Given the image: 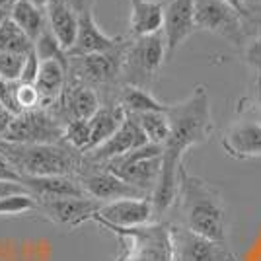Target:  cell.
<instances>
[{"label": "cell", "instance_id": "1", "mask_svg": "<svg viewBox=\"0 0 261 261\" xmlns=\"http://www.w3.org/2000/svg\"><path fill=\"white\" fill-rule=\"evenodd\" d=\"M168 117L170 135L162 144V174L152 195L156 217L168 213L175 205L179 170L184 168L185 152L207 142L215 130L207 88L199 84L185 99L168 103Z\"/></svg>", "mask_w": 261, "mask_h": 261}, {"label": "cell", "instance_id": "2", "mask_svg": "<svg viewBox=\"0 0 261 261\" xmlns=\"http://www.w3.org/2000/svg\"><path fill=\"white\" fill-rule=\"evenodd\" d=\"M181 226L208 240L226 242V205L220 189L199 175L179 170L177 199Z\"/></svg>", "mask_w": 261, "mask_h": 261}, {"label": "cell", "instance_id": "3", "mask_svg": "<svg viewBox=\"0 0 261 261\" xmlns=\"http://www.w3.org/2000/svg\"><path fill=\"white\" fill-rule=\"evenodd\" d=\"M0 152L23 175H70L80 177L88 168L86 154L68 142L53 144H18L0 141Z\"/></svg>", "mask_w": 261, "mask_h": 261}, {"label": "cell", "instance_id": "4", "mask_svg": "<svg viewBox=\"0 0 261 261\" xmlns=\"http://www.w3.org/2000/svg\"><path fill=\"white\" fill-rule=\"evenodd\" d=\"M127 39L113 51L86 57H68V80L84 84L96 90L101 103L117 101L121 84V70H123V55L127 47Z\"/></svg>", "mask_w": 261, "mask_h": 261}, {"label": "cell", "instance_id": "5", "mask_svg": "<svg viewBox=\"0 0 261 261\" xmlns=\"http://www.w3.org/2000/svg\"><path fill=\"white\" fill-rule=\"evenodd\" d=\"M166 61L168 53L162 33L148 37H129L123 55L121 84L150 90Z\"/></svg>", "mask_w": 261, "mask_h": 261}, {"label": "cell", "instance_id": "6", "mask_svg": "<svg viewBox=\"0 0 261 261\" xmlns=\"http://www.w3.org/2000/svg\"><path fill=\"white\" fill-rule=\"evenodd\" d=\"M99 166L108 168L109 172L119 175L121 179L137 187L139 191L152 197L162 174V146L148 142L133 152Z\"/></svg>", "mask_w": 261, "mask_h": 261}, {"label": "cell", "instance_id": "7", "mask_svg": "<svg viewBox=\"0 0 261 261\" xmlns=\"http://www.w3.org/2000/svg\"><path fill=\"white\" fill-rule=\"evenodd\" d=\"M6 142L18 144H53L65 141V127L47 108L16 113L6 130Z\"/></svg>", "mask_w": 261, "mask_h": 261}, {"label": "cell", "instance_id": "8", "mask_svg": "<svg viewBox=\"0 0 261 261\" xmlns=\"http://www.w3.org/2000/svg\"><path fill=\"white\" fill-rule=\"evenodd\" d=\"M197 30L220 35L234 45L244 43V16L220 0H195Z\"/></svg>", "mask_w": 261, "mask_h": 261}, {"label": "cell", "instance_id": "9", "mask_svg": "<svg viewBox=\"0 0 261 261\" xmlns=\"http://www.w3.org/2000/svg\"><path fill=\"white\" fill-rule=\"evenodd\" d=\"M78 179H80V184L84 187L86 195L99 201L101 205L113 203V201H121V199H142V197H148L146 193L139 191L137 187H133L125 179H121L119 175L109 172L108 168H103L99 164L88 162V168Z\"/></svg>", "mask_w": 261, "mask_h": 261}, {"label": "cell", "instance_id": "10", "mask_svg": "<svg viewBox=\"0 0 261 261\" xmlns=\"http://www.w3.org/2000/svg\"><path fill=\"white\" fill-rule=\"evenodd\" d=\"M99 208L101 203L92 197H61V199L39 201L37 213L47 220H51L53 224L74 230L86 222H92Z\"/></svg>", "mask_w": 261, "mask_h": 261}, {"label": "cell", "instance_id": "11", "mask_svg": "<svg viewBox=\"0 0 261 261\" xmlns=\"http://www.w3.org/2000/svg\"><path fill=\"white\" fill-rule=\"evenodd\" d=\"M99 108H101V99L96 90L68 80L59 99L47 109L53 113L63 127H66L72 121L92 119Z\"/></svg>", "mask_w": 261, "mask_h": 261}, {"label": "cell", "instance_id": "12", "mask_svg": "<svg viewBox=\"0 0 261 261\" xmlns=\"http://www.w3.org/2000/svg\"><path fill=\"white\" fill-rule=\"evenodd\" d=\"M195 32V0H168L164 4L162 28L168 59H172L175 51Z\"/></svg>", "mask_w": 261, "mask_h": 261}, {"label": "cell", "instance_id": "13", "mask_svg": "<svg viewBox=\"0 0 261 261\" xmlns=\"http://www.w3.org/2000/svg\"><path fill=\"white\" fill-rule=\"evenodd\" d=\"M154 217H156V211H154L152 199L142 197V199H121V201L101 205L92 222L111 224L119 228H137V226L150 224Z\"/></svg>", "mask_w": 261, "mask_h": 261}, {"label": "cell", "instance_id": "14", "mask_svg": "<svg viewBox=\"0 0 261 261\" xmlns=\"http://www.w3.org/2000/svg\"><path fill=\"white\" fill-rule=\"evenodd\" d=\"M174 261H230V253L224 244L195 234L185 226H172Z\"/></svg>", "mask_w": 261, "mask_h": 261}, {"label": "cell", "instance_id": "15", "mask_svg": "<svg viewBox=\"0 0 261 261\" xmlns=\"http://www.w3.org/2000/svg\"><path fill=\"white\" fill-rule=\"evenodd\" d=\"M144 144H148L144 130L141 129V125L137 123V119L133 115H127V119L123 121L119 130L109 141L103 142L101 146L94 148L92 152H88L86 158L88 162L92 164H108L111 160H115V158H121L125 154L141 148Z\"/></svg>", "mask_w": 261, "mask_h": 261}, {"label": "cell", "instance_id": "16", "mask_svg": "<svg viewBox=\"0 0 261 261\" xmlns=\"http://www.w3.org/2000/svg\"><path fill=\"white\" fill-rule=\"evenodd\" d=\"M220 144L226 156L234 160H257L261 158V123L255 119L236 121L224 130Z\"/></svg>", "mask_w": 261, "mask_h": 261}, {"label": "cell", "instance_id": "17", "mask_svg": "<svg viewBox=\"0 0 261 261\" xmlns=\"http://www.w3.org/2000/svg\"><path fill=\"white\" fill-rule=\"evenodd\" d=\"M123 41H125L123 35L111 37L99 28V23L96 22V16H94V10L84 12V14H80L76 41L70 47L68 57H86V55L108 53V51L117 49Z\"/></svg>", "mask_w": 261, "mask_h": 261}, {"label": "cell", "instance_id": "18", "mask_svg": "<svg viewBox=\"0 0 261 261\" xmlns=\"http://www.w3.org/2000/svg\"><path fill=\"white\" fill-rule=\"evenodd\" d=\"M22 184L32 191L37 201L61 199V197H88L78 177L70 175H23Z\"/></svg>", "mask_w": 261, "mask_h": 261}, {"label": "cell", "instance_id": "19", "mask_svg": "<svg viewBox=\"0 0 261 261\" xmlns=\"http://www.w3.org/2000/svg\"><path fill=\"white\" fill-rule=\"evenodd\" d=\"M129 37H148L162 33L164 4L162 0H129Z\"/></svg>", "mask_w": 261, "mask_h": 261}, {"label": "cell", "instance_id": "20", "mask_svg": "<svg viewBox=\"0 0 261 261\" xmlns=\"http://www.w3.org/2000/svg\"><path fill=\"white\" fill-rule=\"evenodd\" d=\"M47 14V25L57 37V41L63 45L66 53L76 41L78 23H80V14H78L70 4L65 0H51L45 8Z\"/></svg>", "mask_w": 261, "mask_h": 261}, {"label": "cell", "instance_id": "21", "mask_svg": "<svg viewBox=\"0 0 261 261\" xmlns=\"http://www.w3.org/2000/svg\"><path fill=\"white\" fill-rule=\"evenodd\" d=\"M125 119H127V111L121 108L119 101L101 103V108L90 119V148H88V152H92L94 148H98L106 141H109L119 130Z\"/></svg>", "mask_w": 261, "mask_h": 261}, {"label": "cell", "instance_id": "22", "mask_svg": "<svg viewBox=\"0 0 261 261\" xmlns=\"http://www.w3.org/2000/svg\"><path fill=\"white\" fill-rule=\"evenodd\" d=\"M68 82V68L59 61H41L35 86L41 94L43 108H51Z\"/></svg>", "mask_w": 261, "mask_h": 261}, {"label": "cell", "instance_id": "23", "mask_svg": "<svg viewBox=\"0 0 261 261\" xmlns=\"http://www.w3.org/2000/svg\"><path fill=\"white\" fill-rule=\"evenodd\" d=\"M10 18L32 39L33 45L39 39V35L47 30V14H45V8H39V6H35V4L28 2V0H16L12 4Z\"/></svg>", "mask_w": 261, "mask_h": 261}, {"label": "cell", "instance_id": "24", "mask_svg": "<svg viewBox=\"0 0 261 261\" xmlns=\"http://www.w3.org/2000/svg\"><path fill=\"white\" fill-rule=\"evenodd\" d=\"M117 101L127 111V115H139L146 111H166L168 103H162L152 96L150 90H142L135 86H123L119 90Z\"/></svg>", "mask_w": 261, "mask_h": 261}, {"label": "cell", "instance_id": "25", "mask_svg": "<svg viewBox=\"0 0 261 261\" xmlns=\"http://www.w3.org/2000/svg\"><path fill=\"white\" fill-rule=\"evenodd\" d=\"M137 123L141 125L144 130L148 142L152 144H160L162 146L168 135H170V117H168V109L166 111H146V113H139L133 115Z\"/></svg>", "mask_w": 261, "mask_h": 261}, {"label": "cell", "instance_id": "26", "mask_svg": "<svg viewBox=\"0 0 261 261\" xmlns=\"http://www.w3.org/2000/svg\"><path fill=\"white\" fill-rule=\"evenodd\" d=\"M33 49V41L16 25L12 18L0 23V53L28 55Z\"/></svg>", "mask_w": 261, "mask_h": 261}, {"label": "cell", "instance_id": "27", "mask_svg": "<svg viewBox=\"0 0 261 261\" xmlns=\"http://www.w3.org/2000/svg\"><path fill=\"white\" fill-rule=\"evenodd\" d=\"M39 201L32 193H16V195L0 199V217H20L37 213Z\"/></svg>", "mask_w": 261, "mask_h": 261}, {"label": "cell", "instance_id": "28", "mask_svg": "<svg viewBox=\"0 0 261 261\" xmlns=\"http://www.w3.org/2000/svg\"><path fill=\"white\" fill-rule=\"evenodd\" d=\"M35 51H37V57L41 61H59L68 68V53L63 49V45L57 41V37L49 30V25L39 35V39L35 41Z\"/></svg>", "mask_w": 261, "mask_h": 261}, {"label": "cell", "instance_id": "29", "mask_svg": "<svg viewBox=\"0 0 261 261\" xmlns=\"http://www.w3.org/2000/svg\"><path fill=\"white\" fill-rule=\"evenodd\" d=\"M14 103L16 111H32V109L43 108V99L35 84H25V82H16L14 84Z\"/></svg>", "mask_w": 261, "mask_h": 261}, {"label": "cell", "instance_id": "30", "mask_svg": "<svg viewBox=\"0 0 261 261\" xmlns=\"http://www.w3.org/2000/svg\"><path fill=\"white\" fill-rule=\"evenodd\" d=\"M65 142L80 152H88L90 148V119H78L65 127Z\"/></svg>", "mask_w": 261, "mask_h": 261}, {"label": "cell", "instance_id": "31", "mask_svg": "<svg viewBox=\"0 0 261 261\" xmlns=\"http://www.w3.org/2000/svg\"><path fill=\"white\" fill-rule=\"evenodd\" d=\"M28 55L18 53H0V74L10 80V82H18L22 76L23 63H25Z\"/></svg>", "mask_w": 261, "mask_h": 261}, {"label": "cell", "instance_id": "32", "mask_svg": "<svg viewBox=\"0 0 261 261\" xmlns=\"http://www.w3.org/2000/svg\"><path fill=\"white\" fill-rule=\"evenodd\" d=\"M244 61H246V65L250 66L261 80V33L246 45V49H244Z\"/></svg>", "mask_w": 261, "mask_h": 261}, {"label": "cell", "instance_id": "33", "mask_svg": "<svg viewBox=\"0 0 261 261\" xmlns=\"http://www.w3.org/2000/svg\"><path fill=\"white\" fill-rule=\"evenodd\" d=\"M39 66H41V59L37 57L35 45H33V49L30 51V53H28V57H25L22 76H20V80H18V82H25V84H35V80H37V74H39Z\"/></svg>", "mask_w": 261, "mask_h": 261}, {"label": "cell", "instance_id": "34", "mask_svg": "<svg viewBox=\"0 0 261 261\" xmlns=\"http://www.w3.org/2000/svg\"><path fill=\"white\" fill-rule=\"evenodd\" d=\"M14 84L16 82H10L0 74V101L10 109L12 113H18L16 111V103H14Z\"/></svg>", "mask_w": 261, "mask_h": 261}, {"label": "cell", "instance_id": "35", "mask_svg": "<svg viewBox=\"0 0 261 261\" xmlns=\"http://www.w3.org/2000/svg\"><path fill=\"white\" fill-rule=\"evenodd\" d=\"M0 181H20L22 184V174L6 160V156L2 152H0Z\"/></svg>", "mask_w": 261, "mask_h": 261}, {"label": "cell", "instance_id": "36", "mask_svg": "<svg viewBox=\"0 0 261 261\" xmlns=\"http://www.w3.org/2000/svg\"><path fill=\"white\" fill-rule=\"evenodd\" d=\"M16 193H32V191L20 181H0V199L16 195Z\"/></svg>", "mask_w": 261, "mask_h": 261}, {"label": "cell", "instance_id": "37", "mask_svg": "<svg viewBox=\"0 0 261 261\" xmlns=\"http://www.w3.org/2000/svg\"><path fill=\"white\" fill-rule=\"evenodd\" d=\"M14 115H16V113H12L10 109L0 101V141L4 139V135H6V130H8V127H10Z\"/></svg>", "mask_w": 261, "mask_h": 261}, {"label": "cell", "instance_id": "38", "mask_svg": "<svg viewBox=\"0 0 261 261\" xmlns=\"http://www.w3.org/2000/svg\"><path fill=\"white\" fill-rule=\"evenodd\" d=\"M66 4H70L78 14H84V12L94 10V2L96 0H65Z\"/></svg>", "mask_w": 261, "mask_h": 261}, {"label": "cell", "instance_id": "39", "mask_svg": "<svg viewBox=\"0 0 261 261\" xmlns=\"http://www.w3.org/2000/svg\"><path fill=\"white\" fill-rule=\"evenodd\" d=\"M220 2L228 4L230 8H234V10L238 12V14H242L244 18L250 14V10H248V0H220Z\"/></svg>", "mask_w": 261, "mask_h": 261}, {"label": "cell", "instance_id": "40", "mask_svg": "<svg viewBox=\"0 0 261 261\" xmlns=\"http://www.w3.org/2000/svg\"><path fill=\"white\" fill-rule=\"evenodd\" d=\"M6 18H10V8H0V23L4 22Z\"/></svg>", "mask_w": 261, "mask_h": 261}, {"label": "cell", "instance_id": "41", "mask_svg": "<svg viewBox=\"0 0 261 261\" xmlns=\"http://www.w3.org/2000/svg\"><path fill=\"white\" fill-rule=\"evenodd\" d=\"M28 2H32V4L39 6V8H47V4H49L51 0H28Z\"/></svg>", "mask_w": 261, "mask_h": 261}, {"label": "cell", "instance_id": "42", "mask_svg": "<svg viewBox=\"0 0 261 261\" xmlns=\"http://www.w3.org/2000/svg\"><path fill=\"white\" fill-rule=\"evenodd\" d=\"M14 2H16V0H0V8H12Z\"/></svg>", "mask_w": 261, "mask_h": 261}, {"label": "cell", "instance_id": "43", "mask_svg": "<svg viewBox=\"0 0 261 261\" xmlns=\"http://www.w3.org/2000/svg\"><path fill=\"white\" fill-rule=\"evenodd\" d=\"M255 121H257V123H261V106L257 108V115H255Z\"/></svg>", "mask_w": 261, "mask_h": 261}, {"label": "cell", "instance_id": "44", "mask_svg": "<svg viewBox=\"0 0 261 261\" xmlns=\"http://www.w3.org/2000/svg\"><path fill=\"white\" fill-rule=\"evenodd\" d=\"M257 88H259V98H261V80H259V84H257Z\"/></svg>", "mask_w": 261, "mask_h": 261}]
</instances>
